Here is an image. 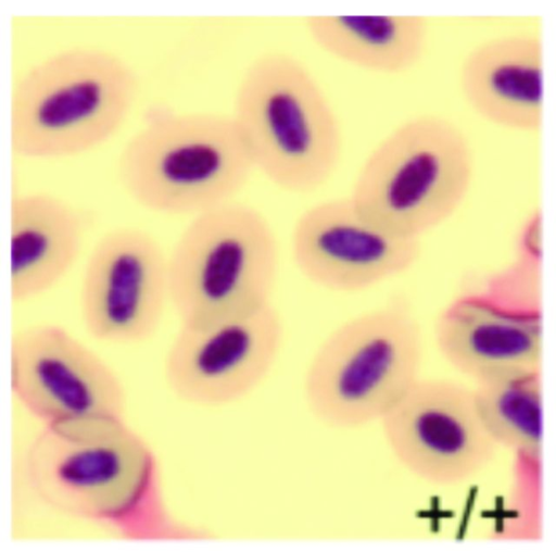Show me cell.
Instances as JSON below:
<instances>
[{
    "label": "cell",
    "mask_w": 556,
    "mask_h": 552,
    "mask_svg": "<svg viewBox=\"0 0 556 552\" xmlns=\"http://www.w3.org/2000/svg\"><path fill=\"white\" fill-rule=\"evenodd\" d=\"M28 491L63 515L104 524L136 539L199 538L165 510L156 459L125 418L46 424L24 451Z\"/></svg>",
    "instance_id": "cell-1"
},
{
    "label": "cell",
    "mask_w": 556,
    "mask_h": 552,
    "mask_svg": "<svg viewBox=\"0 0 556 552\" xmlns=\"http://www.w3.org/2000/svg\"><path fill=\"white\" fill-rule=\"evenodd\" d=\"M137 74L121 55L93 46L55 51L13 86L10 143L23 158L77 155L109 140L137 95Z\"/></svg>",
    "instance_id": "cell-2"
},
{
    "label": "cell",
    "mask_w": 556,
    "mask_h": 552,
    "mask_svg": "<svg viewBox=\"0 0 556 552\" xmlns=\"http://www.w3.org/2000/svg\"><path fill=\"white\" fill-rule=\"evenodd\" d=\"M255 171L231 113L157 110L125 142L118 179L147 210L191 217L236 200Z\"/></svg>",
    "instance_id": "cell-3"
},
{
    "label": "cell",
    "mask_w": 556,
    "mask_h": 552,
    "mask_svg": "<svg viewBox=\"0 0 556 552\" xmlns=\"http://www.w3.org/2000/svg\"><path fill=\"white\" fill-rule=\"evenodd\" d=\"M255 171L277 187L307 193L336 171L342 134L314 75L285 51H266L245 67L231 112Z\"/></svg>",
    "instance_id": "cell-4"
},
{
    "label": "cell",
    "mask_w": 556,
    "mask_h": 552,
    "mask_svg": "<svg viewBox=\"0 0 556 552\" xmlns=\"http://www.w3.org/2000/svg\"><path fill=\"white\" fill-rule=\"evenodd\" d=\"M278 243L256 208L232 200L191 217L167 253L179 326L204 328L271 305Z\"/></svg>",
    "instance_id": "cell-5"
},
{
    "label": "cell",
    "mask_w": 556,
    "mask_h": 552,
    "mask_svg": "<svg viewBox=\"0 0 556 552\" xmlns=\"http://www.w3.org/2000/svg\"><path fill=\"white\" fill-rule=\"evenodd\" d=\"M422 331L394 299L333 328L312 355L303 380L309 412L338 429L379 423L421 378Z\"/></svg>",
    "instance_id": "cell-6"
},
{
    "label": "cell",
    "mask_w": 556,
    "mask_h": 552,
    "mask_svg": "<svg viewBox=\"0 0 556 552\" xmlns=\"http://www.w3.org/2000/svg\"><path fill=\"white\" fill-rule=\"evenodd\" d=\"M473 155L464 131L443 115L412 116L370 151L349 198L370 224L420 240L464 203Z\"/></svg>",
    "instance_id": "cell-7"
},
{
    "label": "cell",
    "mask_w": 556,
    "mask_h": 552,
    "mask_svg": "<svg viewBox=\"0 0 556 552\" xmlns=\"http://www.w3.org/2000/svg\"><path fill=\"white\" fill-rule=\"evenodd\" d=\"M379 425L397 463L438 487L476 477L498 450L480 419L471 387L448 378L421 377Z\"/></svg>",
    "instance_id": "cell-8"
},
{
    "label": "cell",
    "mask_w": 556,
    "mask_h": 552,
    "mask_svg": "<svg viewBox=\"0 0 556 552\" xmlns=\"http://www.w3.org/2000/svg\"><path fill=\"white\" fill-rule=\"evenodd\" d=\"M10 385L42 425L125 415L126 392L117 374L58 324H34L12 335Z\"/></svg>",
    "instance_id": "cell-9"
},
{
    "label": "cell",
    "mask_w": 556,
    "mask_h": 552,
    "mask_svg": "<svg viewBox=\"0 0 556 552\" xmlns=\"http://www.w3.org/2000/svg\"><path fill=\"white\" fill-rule=\"evenodd\" d=\"M168 303L167 254L150 233L119 226L96 241L79 290L81 322L92 338L144 341L159 328Z\"/></svg>",
    "instance_id": "cell-10"
},
{
    "label": "cell",
    "mask_w": 556,
    "mask_h": 552,
    "mask_svg": "<svg viewBox=\"0 0 556 552\" xmlns=\"http://www.w3.org/2000/svg\"><path fill=\"white\" fill-rule=\"evenodd\" d=\"M283 341V323L271 304L219 325L179 326L164 361L172 392L188 403L219 406L254 391L271 372Z\"/></svg>",
    "instance_id": "cell-11"
},
{
    "label": "cell",
    "mask_w": 556,
    "mask_h": 552,
    "mask_svg": "<svg viewBox=\"0 0 556 552\" xmlns=\"http://www.w3.org/2000/svg\"><path fill=\"white\" fill-rule=\"evenodd\" d=\"M290 251L299 272L314 285L357 292L409 271L421 243L370 224L348 196L305 209L292 227Z\"/></svg>",
    "instance_id": "cell-12"
},
{
    "label": "cell",
    "mask_w": 556,
    "mask_h": 552,
    "mask_svg": "<svg viewBox=\"0 0 556 552\" xmlns=\"http://www.w3.org/2000/svg\"><path fill=\"white\" fill-rule=\"evenodd\" d=\"M433 337L445 362L472 380L498 368L541 366L540 301L501 285L462 293L439 313Z\"/></svg>",
    "instance_id": "cell-13"
},
{
    "label": "cell",
    "mask_w": 556,
    "mask_h": 552,
    "mask_svg": "<svg viewBox=\"0 0 556 552\" xmlns=\"http://www.w3.org/2000/svg\"><path fill=\"white\" fill-rule=\"evenodd\" d=\"M543 43L535 34H507L471 48L459 68L465 101L483 120L538 131L543 122Z\"/></svg>",
    "instance_id": "cell-14"
},
{
    "label": "cell",
    "mask_w": 556,
    "mask_h": 552,
    "mask_svg": "<svg viewBox=\"0 0 556 552\" xmlns=\"http://www.w3.org/2000/svg\"><path fill=\"white\" fill-rule=\"evenodd\" d=\"M77 209L45 191L16 193L10 205V294L28 301L54 287L73 267L83 246Z\"/></svg>",
    "instance_id": "cell-15"
},
{
    "label": "cell",
    "mask_w": 556,
    "mask_h": 552,
    "mask_svg": "<svg viewBox=\"0 0 556 552\" xmlns=\"http://www.w3.org/2000/svg\"><path fill=\"white\" fill-rule=\"evenodd\" d=\"M305 27L317 47L343 62L400 74L422 58L429 25L420 15H312Z\"/></svg>",
    "instance_id": "cell-16"
},
{
    "label": "cell",
    "mask_w": 556,
    "mask_h": 552,
    "mask_svg": "<svg viewBox=\"0 0 556 552\" xmlns=\"http://www.w3.org/2000/svg\"><path fill=\"white\" fill-rule=\"evenodd\" d=\"M472 381L478 414L498 448H506L515 455L541 457V366L498 368Z\"/></svg>",
    "instance_id": "cell-17"
},
{
    "label": "cell",
    "mask_w": 556,
    "mask_h": 552,
    "mask_svg": "<svg viewBox=\"0 0 556 552\" xmlns=\"http://www.w3.org/2000/svg\"><path fill=\"white\" fill-rule=\"evenodd\" d=\"M542 241V216L539 210L531 212L522 223L517 246L520 260L538 264Z\"/></svg>",
    "instance_id": "cell-18"
}]
</instances>
